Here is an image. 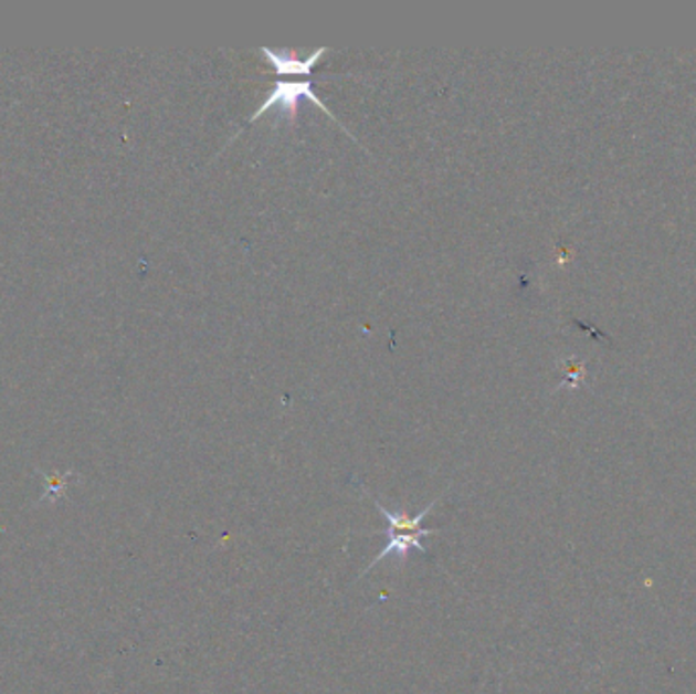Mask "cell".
Listing matches in <instances>:
<instances>
[{
  "mask_svg": "<svg viewBox=\"0 0 696 694\" xmlns=\"http://www.w3.org/2000/svg\"><path fill=\"white\" fill-rule=\"evenodd\" d=\"M439 502L440 500H436V502L425 505L420 514L410 515L405 514L403 509L389 512L386 505H381V503L377 502V497H373L375 507H377L379 514H383V517L389 522V540H387L386 548L375 556L373 562L369 565V568H367L365 572H369L373 566L379 565L389 554H396L401 562H405L408 554L412 553V550L424 554L428 553L424 544H422V538H425V536H434L436 529H424V527H422V519L434 509V505Z\"/></svg>",
  "mask_w": 696,
  "mask_h": 694,
  "instance_id": "6da1fadb",
  "label": "cell"
},
{
  "mask_svg": "<svg viewBox=\"0 0 696 694\" xmlns=\"http://www.w3.org/2000/svg\"><path fill=\"white\" fill-rule=\"evenodd\" d=\"M302 98H308L309 103L316 104L318 108H323L324 115L338 123L336 116L328 111V106L316 96V92L312 91V82L309 80H304V82H277L273 92L265 98V103L259 106L257 113L249 118V123H255L257 118L265 115L273 106H280L282 113H285V116H287V120L296 123L297 103Z\"/></svg>",
  "mask_w": 696,
  "mask_h": 694,
  "instance_id": "7a4b0ae2",
  "label": "cell"
},
{
  "mask_svg": "<svg viewBox=\"0 0 696 694\" xmlns=\"http://www.w3.org/2000/svg\"><path fill=\"white\" fill-rule=\"evenodd\" d=\"M259 52L263 53L265 60H270V64L275 67V72L280 76H309L314 72V67L328 53V48H318L316 52L309 53L306 60H299L294 55H285V53L273 52L271 48H261Z\"/></svg>",
  "mask_w": 696,
  "mask_h": 694,
  "instance_id": "3957f363",
  "label": "cell"
}]
</instances>
